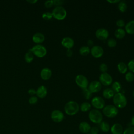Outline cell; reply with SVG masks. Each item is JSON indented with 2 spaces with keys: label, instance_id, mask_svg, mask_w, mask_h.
<instances>
[{
  "label": "cell",
  "instance_id": "43",
  "mask_svg": "<svg viewBox=\"0 0 134 134\" xmlns=\"http://www.w3.org/2000/svg\"><path fill=\"white\" fill-rule=\"evenodd\" d=\"M73 51L71 49H68L66 52V54L69 57H71L73 55Z\"/></svg>",
  "mask_w": 134,
  "mask_h": 134
},
{
  "label": "cell",
  "instance_id": "5",
  "mask_svg": "<svg viewBox=\"0 0 134 134\" xmlns=\"http://www.w3.org/2000/svg\"><path fill=\"white\" fill-rule=\"evenodd\" d=\"M118 108L113 105H108L103 108V113L108 118H113L118 114Z\"/></svg>",
  "mask_w": 134,
  "mask_h": 134
},
{
  "label": "cell",
  "instance_id": "24",
  "mask_svg": "<svg viewBox=\"0 0 134 134\" xmlns=\"http://www.w3.org/2000/svg\"><path fill=\"white\" fill-rule=\"evenodd\" d=\"M34 58V54L32 53V51L30 49L28 50V51L25 55V60L26 61V62L30 63L33 61Z\"/></svg>",
  "mask_w": 134,
  "mask_h": 134
},
{
  "label": "cell",
  "instance_id": "47",
  "mask_svg": "<svg viewBox=\"0 0 134 134\" xmlns=\"http://www.w3.org/2000/svg\"><path fill=\"white\" fill-rule=\"evenodd\" d=\"M131 124L134 127V115L132 117V118H131Z\"/></svg>",
  "mask_w": 134,
  "mask_h": 134
},
{
  "label": "cell",
  "instance_id": "35",
  "mask_svg": "<svg viewBox=\"0 0 134 134\" xmlns=\"http://www.w3.org/2000/svg\"><path fill=\"white\" fill-rule=\"evenodd\" d=\"M122 134H134V127H130L126 128Z\"/></svg>",
  "mask_w": 134,
  "mask_h": 134
},
{
  "label": "cell",
  "instance_id": "2",
  "mask_svg": "<svg viewBox=\"0 0 134 134\" xmlns=\"http://www.w3.org/2000/svg\"><path fill=\"white\" fill-rule=\"evenodd\" d=\"M80 109V106L78 103L75 101L71 100L66 103L64 106V111L65 113L70 116L74 115L77 114Z\"/></svg>",
  "mask_w": 134,
  "mask_h": 134
},
{
  "label": "cell",
  "instance_id": "7",
  "mask_svg": "<svg viewBox=\"0 0 134 134\" xmlns=\"http://www.w3.org/2000/svg\"><path fill=\"white\" fill-rule=\"evenodd\" d=\"M76 84L82 90L86 88L88 86V81L84 75L82 74L77 75L75 79Z\"/></svg>",
  "mask_w": 134,
  "mask_h": 134
},
{
  "label": "cell",
  "instance_id": "26",
  "mask_svg": "<svg viewBox=\"0 0 134 134\" xmlns=\"http://www.w3.org/2000/svg\"><path fill=\"white\" fill-rule=\"evenodd\" d=\"M99 128L102 131L107 132L110 129V126L108 122L106 121H102L99 124Z\"/></svg>",
  "mask_w": 134,
  "mask_h": 134
},
{
  "label": "cell",
  "instance_id": "46",
  "mask_svg": "<svg viewBox=\"0 0 134 134\" xmlns=\"http://www.w3.org/2000/svg\"><path fill=\"white\" fill-rule=\"evenodd\" d=\"M27 2L29 3L30 4H35L36 2H37V0H27Z\"/></svg>",
  "mask_w": 134,
  "mask_h": 134
},
{
  "label": "cell",
  "instance_id": "9",
  "mask_svg": "<svg viewBox=\"0 0 134 134\" xmlns=\"http://www.w3.org/2000/svg\"><path fill=\"white\" fill-rule=\"evenodd\" d=\"M91 104L96 109H103L105 107V103L102 97L100 96H95L92 99L91 101Z\"/></svg>",
  "mask_w": 134,
  "mask_h": 134
},
{
  "label": "cell",
  "instance_id": "23",
  "mask_svg": "<svg viewBox=\"0 0 134 134\" xmlns=\"http://www.w3.org/2000/svg\"><path fill=\"white\" fill-rule=\"evenodd\" d=\"M126 35V32L125 30L122 28H119L117 29L115 31V36L118 39H122Z\"/></svg>",
  "mask_w": 134,
  "mask_h": 134
},
{
  "label": "cell",
  "instance_id": "29",
  "mask_svg": "<svg viewBox=\"0 0 134 134\" xmlns=\"http://www.w3.org/2000/svg\"><path fill=\"white\" fill-rule=\"evenodd\" d=\"M82 93L84 98L86 99H90L92 96V93L87 88L83 89Z\"/></svg>",
  "mask_w": 134,
  "mask_h": 134
},
{
  "label": "cell",
  "instance_id": "25",
  "mask_svg": "<svg viewBox=\"0 0 134 134\" xmlns=\"http://www.w3.org/2000/svg\"><path fill=\"white\" fill-rule=\"evenodd\" d=\"M111 89L116 93H119L121 89V85L119 82H114L111 85Z\"/></svg>",
  "mask_w": 134,
  "mask_h": 134
},
{
  "label": "cell",
  "instance_id": "36",
  "mask_svg": "<svg viewBox=\"0 0 134 134\" xmlns=\"http://www.w3.org/2000/svg\"><path fill=\"white\" fill-rule=\"evenodd\" d=\"M99 69V70L102 73H105V72H106V71L108 69V68H107V65L106 64H105L104 63H102L100 64Z\"/></svg>",
  "mask_w": 134,
  "mask_h": 134
},
{
  "label": "cell",
  "instance_id": "14",
  "mask_svg": "<svg viewBox=\"0 0 134 134\" xmlns=\"http://www.w3.org/2000/svg\"><path fill=\"white\" fill-rule=\"evenodd\" d=\"M61 44L68 49H71L74 46V40L69 37H66L62 39L61 40Z\"/></svg>",
  "mask_w": 134,
  "mask_h": 134
},
{
  "label": "cell",
  "instance_id": "3",
  "mask_svg": "<svg viewBox=\"0 0 134 134\" xmlns=\"http://www.w3.org/2000/svg\"><path fill=\"white\" fill-rule=\"evenodd\" d=\"M90 120L93 123L100 124L103 120V115L100 111L96 109L90 110L88 114Z\"/></svg>",
  "mask_w": 134,
  "mask_h": 134
},
{
  "label": "cell",
  "instance_id": "40",
  "mask_svg": "<svg viewBox=\"0 0 134 134\" xmlns=\"http://www.w3.org/2000/svg\"><path fill=\"white\" fill-rule=\"evenodd\" d=\"M90 134H98L99 132V129L96 126H94L91 128Z\"/></svg>",
  "mask_w": 134,
  "mask_h": 134
},
{
  "label": "cell",
  "instance_id": "27",
  "mask_svg": "<svg viewBox=\"0 0 134 134\" xmlns=\"http://www.w3.org/2000/svg\"><path fill=\"white\" fill-rule=\"evenodd\" d=\"M91 107V104L89 103L88 102H85L82 103L81 104L80 106V109L83 112H86L90 109Z\"/></svg>",
  "mask_w": 134,
  "mask_h": 134
},
{
  "label": "cell",
  "instance_id": "8",
  "mask_svg": "<svg viewBox=\"0 0 134 134\" xmlns=\"http://www.w3.org/2000/svg\"><path fill=\"white\" fill-rule=\"evenodd\" d=\"M99 82L102 85L108 86L110 85L113 82V78L108 73H102L99 77Z\"/></svg>",
  "mask_w": 134,
  "mask_h": 134
},
{
  "label": "cell",
  "instance_id": "16",
  "mask_svg": "<svg viewBox=\"0 0 134 134\" xmlns=\"http://www.w3.org/2000/svg\"><path fill=\"white\" fill-rule=\"evenodd\" d=\"M112 134H122L124 132L122 126L119 123L114 124L111 127Z\"/></svg>",
  "mask_w": 134,
  "mask_h": 134
},
{
  "label": "cell",
  "instance_id": "37",
  "mask_svg": "<svg viewBox=\"0 0 134 134\" xmlns=\"http://www.w3.org/2000/svg\"><path fill=\"white\" fill-rule=\"evenodd\" d=\"M28 102H29V104H30L31 105H34V104H35L37 103L38 98L36 96H32L29 98V99L28 100Z\"/></svg>",
  "mask_w": 134,
  "mask_h": 134
},
{
  "label": "cell",
  "instance_id": "19",
  "mask_svg": "<svg viewBox=\"0 0 134 134\" xmlns=\"http://www.w3.org/2000/svg\"><path fill=\"white\" fill-rule=\"evenodd\" d=\"M91 126L90 124L87 122H82L79 124V129L80 131L84 133H87L90 131L91 130Z\"/></svg>",
  "mask_w": 134,
  "mask_h": 134
},
{
  "label": "cell",
  "instance_id": "12",
  "mask_svg": "<svg viewBox=\"0 0 134 134\" xmlns=\"http://www.w3.org/2000/svg\"><path fill=\"white\" fill-rule=\"evenodd\" d=\"M52 120L57 123L61 122L64 118V115L62 111L59 110H54L51 114Z\"/></svg>",
  "mask_w": 134,
  "mask_h": 134
},
{
  "label": "cell",
  "instance_id": "45",
  "mask_svg": "<svg viewBox=\"0 0 134 134\" xmlns=\"http://www.w3.org/2000/svg\"><path fill=\"white\" fill-rule=\"evenodd\" d=\"M108 2L110 3H111V4H114V3H119L120 1V0H107V1Z\"/></svg>",
  "mask_w": 134,
  "mask_h": 134
},
{
  "label": "cell",
  "instance_id": "49",
  "mask_svg": "<svg viewBox=\"0 0 134 134\" xmlns=\"http://www.w3.org/2000/svg\"><path fill=\"white\" fill-rule=\"evenodd\" d=\"M88 134H90V133H88Z\"/></svg>",
  "mask_w": 134,
  "mask_h": 134
},
{
  "label": "cell",
  "instance_id": "15",
  "mask_svg": "<svg viewBox=\"0 0 134 134\" xmlns=\"http://www.w3.org/2000/svg\"><path fill=\"white\" fill-rule=\"evenodd\" d=\"M52 75V71L48 68H43L40 72V76L44 80H49Z\"/></svg>",
  "mask_w": 134,
  "mask_h": 134
},
{
  "label": "cell",
  "instance_id": "41",
  "mask_svg": "<svg viewBox=\"0 0 134 134\" xmlns=\"http://www.w3.org/2000/svg\"><path fill=\"white\" fill-rule=\"evenodd\" d=\"M63 1L62 0H54L53 1V5L56 6H61V5L63 3Z\"/></svg>",
  "mask_w": 134,
  "mask_h": 134
},
{
  "label": "cell",
  "instance_id": "11",
  "mask_svg": "<svg viewBox=\"0 0 134 134\" xmlns=\"http://www.w3.org/2000/svg\"><path fill=\"white\" fill-rule=\"evenodd\" d=\"M91 53L93 57L97 58L102 57L104 53V50L103 48L98 45L93 46L90 50Z\"/></svg>",
  "mask_w": 134,
  "mask_h": 134
},
{
  "label": "cell",
  "instance_id": "31",
  "mask_svg": "<svg viewBox=\"0 0 134 134\" xmlns=\"http://www.w3.org/2000/svg\"><path fill=\"white\" fill-rule=\"evenodd\" d=\"M126 80L128 82H131L134 80V74L131 72H128L125 75Z\"/></svg>",
  "mask_w": 134,
  "mask_h": 134
},
{
  "label": "cell",
  "instance_id": "1",
  "mask_svg": "<svg viewBox=\"0 0 134 134\" xmlns=\"http://www.w3.org/2000/svg\"><path fill=\"white\" fill-rule=\"evenodd\" d=\"M113 103L117 108H122L126 106L127 100L125 95L119 92L115 94L113 96Z\"/></svg>",
  "mask_w": 134,
  "mask_h": 134
},
{
  "label": "cell",
  "instance_id": "21",
  "mask_svg": "<svg viewBox=\"0 0 134 134\" xmlns=\"http://www.w3.org/2000/svg\"><path fill=\"white\" fill-rule=\"evenodd\" d=\"M115 95V92L110 88H106L104 90L103 92V96L107 99H110Z\"/></svg>",
  "mask_w": 134,
  "mask_h": 134
},
{
  "label": "cell",
  "instance_id": "32",
  "mask_svg": "<svg viewBox=\"0 0 134 134\" xmlns=\"http://www.w3.org/2000/svg\"><path fill=\"white\" fill-rule=\"evenodd\" d=\"M107 43L108 46L110 48H114V47H116L117 45L116 40L114 38H110V39H108Z\"/></svg>",
  "mask_w": 134,
  "mask_h": 134
},
{
  "label": "cell",
  "instance_id": "13",
  "mask_svg": "<svg viewBox=\"0 0 134 134\" xmlns=\"http://www.w3.org/2000/svg\"><path fill=\"white\" fill-rule=\"evenodd\" d=\"M88 89L92 93H97L102 88V84L98 81H92L88 84Z\"/></svg>",
  "mask_w": 134,
  "mask_h": 134
},
{
  "label": "cell",
  "instance_id": "44",
  "mask_svg": "<svg viewBox=\"0 0 134 134\" xmlns=\"http://www.w3.org/2000/svg\"><path fill=\"white\" fill-rule=\"evenodd\" d=\"M87 44L88 45V47H93V45H94V41L92 39H89L87 41Z\"/></svg>",
  "mask_w": 134,
  "mask_h": 134
},
{
  "label": "cell",
  "instance_id": "48",
  "mask_svg": "<svg viewBox=\"0 0 134 134\" xmlns=\"http://www.w3.org/2000/svg\"><path fill=\"white\" fill-rule=\"evenodd\" d=\"M132 94H133V96L134 97V90H133V93H132Z\"/></svg>",
  "mask_w": 134,
  "mask_h": 134
},
{
  "label": "cell",
  "instance_id": "42",
  "mask_svg": "<svg viewBox=\"0 0 134 134\" xmlns=\"http://www.w3.org/2000/svg\"><path fill=\"white\" fill-rule=\"evenodd\" d=\"M28 93L31 96H34L36 94V91L35 89L30 88L28 91Z\"/></svg>",
  "mask_w": 134,
  "mask_h": 134
},
{
  "label": "cell",
  "instance_id": "33",
  "mask_svg": "<svg viewBox=\"0 0 134 134\" xmlns=\"http://www.w3.org/2000/svg\"><path fill=\"white\" fill-rule=\"evenodd\" d=\"M42 17L46 20H49L52 18V13L49 12H46L42 14Z\"/></svg>",
  "mask_w": 134,
  "mask_h": 134
},
{
  "label": "cell",
  "instance_id": "34",
  "mask_svg": "<svg viewBox=\"0 0 134 134\" xmlns=\"http://www.w3.org/2000/svg\"><path fill=\"white\" fill-rule=\"evenodd\" d=\"M128 69L130 71V72L134 73V59L130 60L127 65Z\"/></svg>",
  "mask_w": 134,
  "mask_h": 134
},
{
  "label": "cell",
  "instance_id": "28",
  "mask_svg": "<svg viewBox=\"0 0 134 134\" xmlns=\"http://www.w3.org/2000/svg\"><path fill=\"white\" fill-rule=\"evenodd\" d=\"M90 47H88V46H83L81 47L79 49L80 54L83 56L87 55L90 53Z\"/></svg>",
  "mask_w": 134,
  "mask_h": 134
},
{
  "label": "cell",
  "instance_id": "20",
  "mask_svg": "<svg viewBox=\"0 0 134 134\" xmlns=\"http://www.w3.org/2000/svg\"><path fill=\"white\" fill-rule=\"evenodd\" d=\"M125 30L129 34H134V20L128 21L125 25Z\"/></svg>",
  "mask_w": 134,
  "mask_h": 134
},
{
  "label": "cell",
  "instance_id": "10",
  "mask_svg": "<svg viewBox=\"0 0 134 134\" xmlns=\"http://www.w3.org/2000/svg\"><path fill=\"white\" fill-rule=\"evenodd\" d=\"M95 36L97 38L101 40H105L109 36L108 31L104 28H100L96 30L95 32Z\"/></svg>",
  "mask_w": 134,
  "mask_h": 134
},
{
  "label": "cell",
  "instance_id": "22",
  "mask_svg": "<svg viewBox=\"0 0 134 134\" xmlns=\"http://www.w3.org/2000/svg\"><path fill=\"white\" fill-rule=\"evenodd\" d=\"M117 68L118 71L122 74L126 73L128 70L127 65L124 62H119L117 65Z\"/></svg>",
  "mask_w": 134,
  "mask_h": 134
},
{
  "label": "cell",
  "instance_id": "17",
  "mask_svg": "<svg viewBox=\"0 0 134 134\" xmlns=\"http://www.w3.org/2000/svg\"><path fill=\"white\" fill-rule=\"evenodd\" d=\"M45 39L44 35L41 32H36L32 36L33 41L37 44L42 43Z\"/></svg>",
  "mask_w": 134,
  "mask_h": 134
},
{
  "label": "cell",
  "instance_id": "38",
  "mask_svg": "<svg viewBox=\"0 0 134 134\" xmlns=\"http://www.w3.org/2000/svg\"><path fill=\"white\" fill-rule=\"evenodd\" d=\"M116 25H117V26L118 27L121 28L122 27L125 26V21H124V20L123 19H119L117 20Z\"/></svg>",
  "mask_w": 134,
  "mask_h": 134
},
{
  "label": "cell",
  "instance_id": "6",
  "mask_svg": "<svg viewBox=\"0 0 134 134\" xmlns=\"http://www.w3.org/2000/svg\"><path fill=\"white\" fill-rule=\"evenodd\" d=\"M32 53L39 58H42L47 54V49L42 45L37 44L30 49Z\"/></svg>",
  "mask_w": 134,
  "mask_h": 134
},
{
  "label": "cell",
  "instance_id": "30",
  "mask_svg": "<svg viewBox=\"0 0 134 134\" xmlns=\"http://www.w3.org/2000/svg\"><path fill=\"white\" fill-rule=\"evenodd\" d=\"M118 8L121 12H125L127 9V5L125 1H120L118 4Z\"/></svg>",
  "mask_w": 134,
  "mask_h": 134
},
{
  "label": "cell",
  "instance_id": "4",
  "mask_svg": "<svg viewBox=\"0 0 134 134\" xmlns=\"http://www.w3.org/2000/svg\"><path fill=\"white\" fill-rule=\"evenodd\" d=\"M52 17L58 20H63L66 16V11L62 6H56L52 12Z\"/></svg>",
  "mask_w": 134,
  "mask_h": 134
},
{
  "label": "cell",
  "instance_id": "39",
  "mask_svg": "<svg viewBox=\"0 0 134 134\" xmlns=\"http://www.w3.org/2000/svg\"><path fill=\"white\" fill-rule=\"evenodd\" d=\"M53 5V0H48L44 2V6L47 8H50Z\"/></svg>",
  "mask_w": 134,
  "mask_h": 134
},
{
  "label": "cell",
  "instance_id": "18",
  "mask_svg": "<svg viewBox=\"0 0 134 134\" xmlns=\"http://www.w3.org/2000/svg\"><path fill=\"white\" fill-rule=\"evenodd\" d=\"M36 94L38 97L40 98L45 97L47 94V89L46 87L44 85L40 86L37 90Z\"/></svg>",
  "mask_w": 134,
  "mask_h": 134
}]
</instances>
